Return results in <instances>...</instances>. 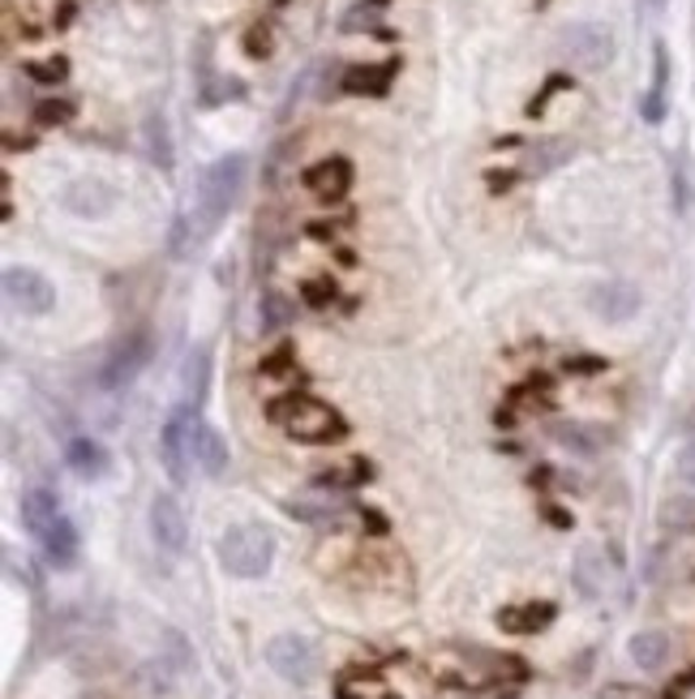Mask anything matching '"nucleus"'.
<instances>
[{"mask_svg": "<svg viewBox=\"0 0 695 699\" xmlns=\"http://www.w3.org/2000/svg\"><path fill=\"white\" fill-rule=\"evenodd\" d=\"M258 318H262V331H284V327L292 322V304L284 301L279 292H267V297H262V309H258Z\"/></svg>", "mask_w": 695, "mask_h": 699, "instance_id": "5701e85b", "label": "nucleus"}, {"mask_svg": "<svg viewBox=\"0 0 695 699\" xmlns=\"http://www.w3.org/2000/svg\"><path fill=\"white\" fill-rule=\"evenodd\" d=\"M39 121H43V124L69 121V103H43V108H39Z\"/></svg>", "mask_w": 695, "mask_h": 699, "instance_id": "cd10ccee", "label": "nucleus"}, {"mask_svg": "<svg viewBox=\"0 0 695 699\" xmlns=\"http://www.w3.org/2000/svg\"><path fill=\"white\" fill-rule=\"evenodd\" d=\"M189 426H193V408L185 403L181 412L163 426L159 433V456H163V468H168V477L185 486L189 481V468H193V447H189Z\"/></svg>", "mask_w": 695, "mask_h": 699, "instance_id": "6e6552de", "label": "nucleus"}, {"mask_svg": "<svg viewBox=\"0 0 695 699\" xmlns=\"http://www.w3.org/2000/svg\"><path fill=\"white\" fill-rule=\"evenodd\" d=\"M245 154H219L211 168L202 172V184H198V211H193V223H198V237H211L215 228L228 219V211L237 207V193L245 189Z\"/></svg>", "mask_w": 695, "mask_h": 699, "instance_id": "f257e3e1", "label": "nucleus"}, {"mask_svg": "<svg viewBox=\"0 0 695 699\" xmlns=\"http://www.w3.org/2000/svg\"><path fill=\"white\" fill-rule=\"evenodd\" d=\"M575 588L593 601H602L605 592L614 588V562L605 558V549L597 546H584L575 553Z\"/></svg>", "mask_w": 695, "mask_h": 699, "instance_id": "f8f14e48", "label": "nucleus"}, {"mask_svg": "<svg viewBox=\"0 0 695 699\" xmlns=\"http://www.w3.org/2000/svg\"><path fill=\"white\" fill-rule=\"evenodd\" d=\"M151 537L163 553H185L189 549V519H185V507L172 493H155L151 498Z\"/></svg>", "mask_w": 695, "mask_h": 699, "instance_id": "1a4fd4ad", "label": "nucleus"}, {"mask_svg": "<svg viewBox=\"0 0 695 699\" xmlns=\"http://www.w3.org/2000/svg\"><path fill=\"white\" fill-rule=\"evenodd\" d=\"M558 52L575 64V69H605L614 61V34L597 27V22H572L558 34Z\"/></svg>", "mask_w": 695, "mask_h": 699, "instance_id": "423d86ee", "label": "nucleus"}, {"mask_svg": "<svg viewBox=\"0 0 695 699\" xmlns=\"http://www.w3.org/2000/svg\"><path fill=\"white\" fill-rule=\"evenodd\" d=\"M275 562V537L262 523H232L219 537V567L237 579H262Z\"/></svg>", "mask_w": 695, "mask_h": 699, "instance_id": "f03ea898", "label": "nucleus"}, {"mask_svg": "<svg viewBox=\"0 0 695 699\" xmlns=\"http://www.w3.org/2000/svg\"><path fill=\"white\" fill-rule=\"evenodd\" d=\"M549 618H554V606H545V601H542V606H528L524 613H519V618H515V613H507L503 622H507L512 631H542Z\"/></svg>", "mask_w": 695, "mask_h": 699, "instance_id": "393cba45", "label": "nucleus"}, {"mask_svg": "<svg viewBox=\"0 0 695 699\" xmlns=\"http://www.w3.org/2000/svg\"><path fill=\"white\" fill-rule=\"evenodd\" d=\"M151 357H155V334L147 331V327H133V331H125L121 339H117V348L108 352V361L99 369V382H103L108 391H121V387H129L142 369L151 366Z\"/></svg>", "mask_w": 695, "mask_h": 699, "instance_id": "20e7f679", "label": "nucleus"}, {"mask_svg": "<svg viewBox=\"0 0 695 699\" xmlns=\"http://www.w3.org/2000/svg\"><path fill=\"white\" fill-rule=\"evenodd\" d=\"M572 154L575 147L567 138H542V142H533V147L524 151V172H528V177H545V172L563 168Z\"/></svg>", "mask_w": 695, "mask_h": 699, "instance_id": "f3484780", "label": "nucleus"}, {"mask_svg": "<svg viewBox=\"0 0 695 699\" xmlns=\"http://www.w3.org/2000/svg\"><path fill=\"white\" fill-rule=\"evenodd\" d=\"M267 666L284 678V682H314V673H318V652L309 648V639L301 636H275L267 643Z\"/></svg>", "mask_w": 695, "mask_h": 699, "instance_id": "0eeeda50", "label": "nucleus"}, {"mask_svg": "<svg viewBox=\"0 0 695 699\" xmlns=\"http://www.w3.org/2000/svg\"><path fill=\"white\" fill-rule=\"evenodd\" d=\"M627 652H632L635 669H644V673H662L669 666V657H674V639L657 631V627H648V631H635L627 639Z\"/></svg>", "mask_w": 695, "mask_h": 699, "instance_id": "4468645a", "label": "nucleus"}, {"mask_svg": "<svg viewBox=\"0 0 695 699\" xmlns=\"http://www.w3.org/2000/svg\"><path fill=\"white\" fill-rule=\"evenodd\" d=\"M39 546H43V553H48L52 567H73V562H78V528L61 516L43 537H39Z\"/></svg>", "mask_w": 695, "mask_h": 699, "instance_id": "aec40b11", "label": "nucleus"}, {"mask_svg": "<svg viewBox=\"0 0 695 699\" xmlns=\"http://www.w3.org/2000/svg\"><path fill=\"white\" fill-rule=\"evenodd\" d=\"M597 699H648V691H639V687H627V682H609Z\"/></svg>", "mask_w": 695, "mask_h": 699, "instance_id": "bb28decb", "label": "nucleus"}, {"mask_svg": "<svg viewBox=\"0 0 695 699\" xmlns=\"http://www.w3.org/2000/svg\"><path fill=\"white\" fill-rule=\"evenodd\" d=\"M348 184H353L348 159H322L305 172V189L318 193V198H339V193H348Z\"/></svg>", "mask_w": 695, "mask_h": 699, "instance_id": "dca6fc26", "label": "nucleus"}, {"mask_svg": "<svg viewBox=\"0 0 695 699\" xmlns=\"http://www.w3.org/2000/svg\"><path fill=\"white\" fill-rule=\"evenodd\" d=\"M674 472H678V481H683V486L695 489V442H687V447L674 456Z\"/></svg>", "mask_w": 695, "mask_h": 699, "instance_id": "a878e982", "label": "nucleus"}, {"mask_svg": "<svg viewBox=\"0 0 695 699\" xmlns=\"http://www.w3.org/2000/svg\"><path fill=\"white\" fill-rule=\"evenodd\" d=\"M665 87H669V57H665V48L657 43V69H653V87L644 94V121L657 124L665 117Z\"/></svg>", "mask_w": 695, "mask_h": 699, "instance_id": "412c9836", "label": "nucleus"}, {"mask_svg": "<svg viewBox=\"0 0 695 699\" xmlns=\"http://www.w3.org/2000/svg\"><path fill=\"white\" fill-rule=\"evenodd\" d=\"M639 288L627 283V279H609V283H597L593 292H588V309L605 318V322H632L635 313H639Z\"/></svg>", "mask_w": 695, "mask_h": 699, "instance_id": "9b49d317", "label": "nucleus"}, {"mask_svg": "<svg viewBox=\"0 0 695 699\" xmlns=\"http://www.w3.org/2000/svg\"><path fill=\"white\" fill-rule=\"evenodd\" d=\"M0 283H4L9 309L27 313V318H43V313L57 309V288L34 271V267H4V279H0Z\"/></svg>", "mask_w": 695, "mask_h": 699, "instance_id": "39448f33", "label": "nucleus"}, {"mask_svg": "<svg viewBox=\"0 0 695 699\" xmlns=\"http://www.w3.org/2000/svg\"><path fill=\"white\" fill-rule=\"evenodd\" d=\"M64 459H69V468H73L82 481L108 477V451H103L95 438H73V442L64 447Z\"/></svg>", "mask_w": 695, "mask_h": 699, "instance_id": "a211bd4d", "label": "nucleus"}, {"mask_svg": "<svg viewBox=\"0 0 695 699\" xmlns=\"http://www.w3.org/2000/svg\"><path fill=\"white\" fill-rule=\"evenodd\" d=\"M61 207L78 219H103V214L117 207V189L99 177H78V181L64 184Z\"/></svg>", "mask_w": 695, "mask_h": 699, "instance_id": "9d476101", "label": "nucleus"}, {"mask_svg": "<svg viewBox=\"0 0 695 699\" xmlns=\"http://www.w3.org/2000/svg\"><path fill=\"white\" fill-rule=\"evenodd\" d=\"M189 447H193V463H198L207 477H224V472H228V442H224V433L215 426L193 417V426H189Z\"/></svg>", "mask_w": 695, "mask_h": 699, "instance_id": "ddd939ff", "label": "nucleus"}, {"mask_svg": "<svg viewBox=\"0 0 695 699\" xmlns=\"http://www.w3.org/2000/svg\"><path fill=\"white\" fill-rule=\"evenodd\" d=\"M147 142H151V159L172 168V142H168V121L163 117H151L147 121Z\"/></svg>", "mask_w": 695, "mask_h": 699, "instance_id": "b1692460", "label": "nucleus"}, {"mask_svg": "<svg viewBox=\"0 0 695 699\" xmlns=\"http://www.w3.org/2000/svg\"><path fill=\"white\" fill-rule=\"evenodd\" d=\"M271 417L284 426V433L297 438V442H335V438L344 433V421L335 417L322 399H314V396L279 399L271 408Z\"/></svg>", "mask_w": 695, "mask_h": 699, "instance_id": "7ed1b4c3", "label": "nucleus"}, {"mask_svg": "<svg viewBox=\"0 0 695 699\" xmlns=\"http://www.w3.org/2000/svg\"><path fill=\"white\" fill-rule=\"evenodd\" d=\"M207 387H211V352H207V348H193V352L185 357V369H181L185 403L198 408V403L207 399Z\"/></svg>", "mask_w": 695, "mask_h": 699, "instance_id": "6ab92c4d", "label": "nucleus"}, {"mask_svg": "<svg viewBox=\"0 0 695 699\" xmlns=\"http://www.w3.org/2000/svg\"><path fill=\"white\" fill-rule=\"evenodd\" d=\"M18 516H22V528H27V532L43 537V532L61 519V502H57V493H52V489L34 486L18 498Z\"/></svg>", "mask_w": 695, "mask_h": 699, "instance_id": "2eb2a0df", "label": "nucleus"}, {"mask_svg": "<svg viewBox=\"0 0 695 699\" xmlns=\"http://www.w3.org/2000/svg\"><path fill=\"white\" fill-rule=\"evenodd\" d=\"M288 511H292L297 519L318 523V519H335V516H339V502H335V498H292V502H288Z\"/></svg>", "mask_w": 695, "mask_h": 699, "instance_id": "4be33fe9", "label": "nucleus"}]
</instances>
